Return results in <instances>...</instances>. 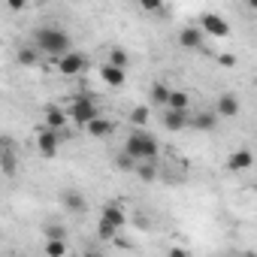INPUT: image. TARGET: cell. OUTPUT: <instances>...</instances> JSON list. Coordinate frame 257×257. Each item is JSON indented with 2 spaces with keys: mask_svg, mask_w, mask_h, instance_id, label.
Listing matches in <instances>:
<instances>
[{
  "mask_svg": "<svg viewBox=\"0 0 257 257\" xmlns=\"http://www.w3.org/2000/svg\"><path fill=\"white\" fill-rule=\"evenodd\" d=\"M218 64H221V67H236V55H221Z\"/></svg>",
  "mask_w": 257,
  "mask_h": 257,
  "instance_id": "obj_28",
  "label": "cell"
},
{
  "mask_svg": "<svg viewBox=\"0 0 257 257\" xmlns=\"http://www.w3.org/2000/svg\"><path fill=\"white\" fill-rule=\"evenodd\" d=\"M188 115H191V112L164 106V127H167V131H185V127H188Z\"/></svg>",
  "mask_w": 257,
  "mask_h": 257,
  "instance_id": "obj_9",
  "label": "cell"
},
{
  "mask_svg": "<svg viewBox=\"0 0 257 257\" xmlns=\"http://www.w3.org/2000/svg\"><path fill=\"white\" fill-rule=\"evenodd\" d=\"M61 203H64V209H70L73 215H82V212L88 209V200H85V197H82L79 191H73V188L61 194Z\"/></svg>",
  "mask_w": 257,
  "mask_h": 257,
  "instance_id": "obj_12",
  "label": "cell"
},
{
  "mask_svg": "<svg viewBox=\"0 0 257 257\" xmlns=\"http://www.w3.org/2000/svg\"><path fill=\"white\" fill-rule=\"evenodd\" d=\"M0 161H4V170H7V173H13V170H16V167H13V158H10V155H7V158H0Z\"/></svg>",
  "mask_w": 257,
  "mask_h": 257,
  "instance_id": "obj_30",
  "label": "cell"
},
{
  "mask_svg": "<svg viewBox=\"0 0 257 257\" xmlns=\"http://www.w3.org/2000/svg\"><path fill=\"white\" fill-rule=\"evenodd\" d=\"M67 115H70V121H76V124H88L91 118H97L100 115V109H97V103L91 100V97H79L70 109H67Z\"/></svg>",
  "mask_w": 257,
  "mask_h": 257,
  "instance_id": "obj_4",
  "label": "cell"
},
{
  "mask_svg": "<svg viewBox=\"0 0 257 257\" xmlns=\"http://www.w3.org/2000/svg\"><path fill=\"white\" fill-rule=\"evenodd\" d=\"M188 127H197V131H215V127H218V115L215 112L188 115Z\"/></svg>",
  "mask_w": 257,
  "mask_h": 257,
  "instance_id": "obj_14",
  "label": "cell"
},
{
  "mask_svg": "<svg viewBox=\"0 0 257 257\" xmlns=\"http://www.w3.org/2000/svg\"><path fill=\"white\" fill-rule=\"evenodd\" d=\"M200 31L206 34V37H215V40H224L227 34H230V25L218 16V13H203L200 16Z\"/></svg>",
  "mask_w": 257,
  "mask_h": 257,
  "instance_id": "obj_6",
  "label": "cell"
},
{
  "mask_svg": "<svg viewBox=\"0 0 257 257\" xmlns=\"http://www.w3.org/2000/svg\"><path fill=\"white\" fill-rule=\"evenodd\" d=\"M134 173H137L143 182H155V179H158V167H155V161H137Z\"/></svg>",
  "mask_w": 257,
  "mask_h": 257,
  "instance_id": "obj_19",
  "label": "cell"
},
{
  "mask_svg": "<svg viewBox=\"0 0 257 257\" xmlns=\"http://www.w3.org/2000/svg\"><path fill=\"white\" fill-rule=\"evenodd\" d=\"M251 164H254V155H251V149H239V152H233V155L227 158V170H230V173L251 170Z\"/></svg>",
  "mask_w": 257,
  "mask_h": 257,
  "instance_id": "obj_10",
  "label": "cell"
},
{
  "mask_svg": "<svg viewBox=\"0 0 257 257\" xmlns=\"http://www.w3.org/2000/svg\"><path fill=\"white\" fill-rule=\"evenodd\" d=\"M100 79H103V82H106L109 88H121L127 76H124V70H121V67H112V64H103V67H100Z\"/></svg>",
  "mask_w": 257,
  "mask_h": 257,
  "instance_id": "obj_15",
  "label": "cell"
},
{
  "mask_svg": "<svg viewBox=\"0 0 257 257\" xmlns=\"http://www.w3.org/2000/svg\"><path fill=\"white\" fill-rule=\"evenodd\" d=\"M115 233H118V227H115L112 221H106V218H100V221H97V236H100L103 242L115 239Z\"/></svg>",
  "mask_w": 257,
  "mask_h": 257,
  "instance_id": "obj_23",
  "label": "cell"
},
{
  "mask_svg": "<svg viewBox=\"0 0 257 257\" xmlns=\"http://www.w3.org/2000/svg\"><path fill=\"white\" fill-rule=\"evenodd\" d=\"M140 7H143L146 13H161V10H164V0H140Z\"/></svg>",
  "mask_w": 257,
  "mask_h": 257,
  "instance_id": "obj_27",
  "label": "cell"
},
{
  "mask_svg": "<svg viewBox=\"0 0 257 257\" xmlns=\"http://www.w3.org/2000/svg\"><path fill=\"white\" fill-rule=\"evenodd\" d=\"M239 109H242V103H239L236 94H221L218 103H215V115H218V118H236Z\"/></svg>",
  "mask_w": 257,
  "mask_h": 257,
  "instance_id": "obj_7",
  "label": "cell"
},
{
  "mask_svg": "<svg viewBox=\"0 0 257 257\" xmlns=\"http://www.w3.org/2000/svg\"><path fill=\"white\" fill-rule=\"evenodd\" d=\"M67 251H70L67 239H49V242H46V254H52V257H64Z\"/></svg>",
  "mask_w": 257,
  "mask_h": 257,
  "instance_id": "obj_24",
  "label": "cell"
},
{
  "mask_svg": "<svg viewBox=\"0 0 257 257\" xmlns=\"http://www.w3.org/2000/svg\"><path fill=\"white\" fill-rule=\"evenodd\" d=\"M127 121H131L134 127H146V124H149V109H146V106H134L131 115H127Z\"/></svg>",
  "mask_w": 257,
  "mask_h": 257,
  "instance_id": "obj_22",
  "label": "cell"
},
{
  "mask_svg": "<svg viewBox=\"0 0 257 257\" xmlns=\"http://www.w3.org/2000/svg\"><path fill=\"white\" fill-rule=\"evenodd\" d=\"M170 254H173V257H185L188 251H185V248H170Z\"/></svg>",
  "mask_w": 257,
  "mask_h": 257,
  "instance_id": "obj_31",
  "label": "cell"
},
{
  "mask_svg": "<svg viewBox=\"0 0 257 257\" xmlns=\"http://www.w3.org/2000/svg\"><path fill=\"white\" fill-rule=\"evenodd\" d=\"M46 239H67V227L64 224H46Z\"/></svg>",
  "mask_w": 257,
  "mask_h": 257,
  "instance_id": "obj_26",
  "label": "cell"
},
{
  "mask_svg": "<svg viewBox=\"0 0 257 257\" xmlns=\"http://www.w3.org/2000/svg\"><path fill=\"white\" fill-rule=\"evenodd\" d=\"M16 64H22V67H37V64H40V49H37V46L19 49V52H16Z\"/></svg>",
  "mask_w": 257,
  "mask_h": 257,
  "instance_id": "obj_17",
  "label": "cell"
},
{
  "mask_svg": "<svg viewBox=\"0 0 257 257\" xmlns=\"http://www.w3.org/2000/svg\"><path fill=\"white\" fill-rule=\"evenodd\" d=\"M248 4H251V7H257V0H248Z\"/></svg>",
  "mask_w": 257,
  "mask_h": 257,
  "instance_id": "obj_32",
  "label": "cell"
},
{
  "mask_svg": "<svg viewBox=\"0 0 257 257\" xmlns=\"http://www.w3.org/2000/svg\"><path fill=\"white\" fill-rule=\"evenodd\" d=\"M82 70H88V58L82 55V52H64L61 58H58V73L61 76H79Z\"/></svg>",
  "mask_w": 257,
  "mask_h": 257,
  "instance_id": "obj_5",
  "label": "cell"
},
{
  "mask_svg": "<svg viewBox=\"0 0 257 257\" xmlns=\"http://www.w3.org/2000/svg\"><path fill=\"white\" fill-rule=\"evenodd\" d=\"M70 34L61 31V28H37L34 31V46L40 49V55H49V58H61L64 52H70Z\"/></svg>",
  "mask_w": 257,
  "mask_h": 257,
  "instance_id": "obj_1",
  "label": "cell"
},
{
  "mask_svg": "<svg viewBox=\"0 0 257 257\" xmlns=\"http://www.w3.org/2000/svg\"><path fill=\"white\" fill-rule=\"evenodd\" d=\"M67 124H70L67 109H61V106L49 103V106H46V127H55V131H67Z\"/></svg>",
  "mask_w": 257,
  "mask_h": 257,
  "instance_id": "obj_8",
  "label": "cell"
},
{
  "mask_svg": "<svg viewBox=\"0 0 257 257\" xmlns=\"http://www.w3.org/2000/svg\"><path fill=\"white\" fill-rule=\"evenodd\" d=\"M203 40H206V34L200 31V25H197V28H182V34H179L182 49H200Z\"/></svg>",
  "mask_w": 257,
  "mask_h": 257,
  "instance_id": "obj_13",
  "label": "cell"
},
{
  "mask_svg": "<svg viewBox=\"0 0 257 257\" xmlns=\"http://www.w3.org/2000/svg\"><path fill=\"white\" fill-rule=\"evenodd\" d=\"M64 137H67L64 131H55V127H43V131L37 134V152H40L43 158H55V155H58V146H61Z\"/></svg>",
  "mask_w": 257,
  "mask_h": 257,
  "instance_id": "obj_3",
  "label": "cell"
},
{
  "mask_svg": "<svg viewBox=\"0 0 257 257\" xmlns=\"http://www.w3.org/2000/svg\"><path fill=\"white\" fill-rule=\"evenodd\" d=\"M124 152L131 155L134 161H155L161 155V146H158V140L149 131H143V127H140V131H134L131 137H127Z\"/></svg>",
  "mask_w": 257,
  "mask_h": 257,
  "instance_id": "obj_2",
  "label": "cell"
},
{
  "mask_svg": "<svg viewBox=\"0 0 257 257\" xmlns=\"http://www.w3.org/2000/svg\"><path fill=\"white\" fill-rule=\"evenodd\" d=\"M100 218H106V221H112L118 230L127 224V215H124V209H121V203H106L103 206V212H100Z\"/></svg>",
  "mask_w": 257,
  "mask_h": 257,
  "instance_id": "obj_16",
  "label": "cell"
},
{
  "mask_svg": "<svg viewBox=\"0 0 257 257\" xmlns=\"http://www.w3.org/2000/svg\"><path fill=\"white\" fill-rule=\"evenodd\" d=\"M109 64L112 67H121V70H127V67H131V55H127L124 49H109Z\"/></svg>",
  "mask_w": 257,
  "mask_h": 257,
  "instance_id": "obj_21",
  "label": "cell"
},
{
  "mask_svg": "<svg viewBox=\"0 0 257 257\" xmlns=\"http://www.w3.org/2000/svg\"><path fill=\"white\" fill-rule=\"evenodd\" d=\"M85 127H88V137H94V140H106V137L115 131V121H109V118H100V115H97V118H91Z\"/></svg>",
  "mask_w": 257,
  "mask_h": 257,
  "instance_id": "obj_11",
  "label": "cell"
},
{
  "mask_svg": "<svg viewBox=\"0 0 257 257\" xmlns=\"http://www.w3.org/2000/svg\"><path fill=\"white\" fill-rule=\"evenodd\" d=\"M7 7L19 13V10H25V7H28V0H7Z\"/></svg>",
  "mask_w": 257,
  "mask_h": 257,
  "instance_id": "obj_29",
  "label": "cell"
},
{
  "mask_svg": "<svg viewBox=\"0 0 257 257\" xmlns=\"http://www.w3.org/2000/svg\"><path fill=\"white\" fill-rule=\"evenodd\" d=\"M167 100H170V85H167V82H155V85H152V103L164 109Z\"/></svg>",
  "mask_w": 257,
  "mask_h": 257,
  "instance_id": "obj_20",
  "label": "cell"
},
{
  "mask_svg": "<svg viewBox=\"0 0 257 257\" xmlns=\"http://www.w3.org/2000/svg\"><path fill=\"white\" fill-rule=\"evenodd\" d=\"M167 106H170V109H182V112H188V109H191V97H188V91H176V88H170V100H167Z\"/></svg>",
  "mask_w": 257,
  "mask_h": 257,
  "instance_id": "obj_18",
  "label": "cell"
},
{
  "mask_svg": "<svg viewBox=\"0 0 257 257\" xmlns=\"http://www.w3.org/2000/svg\"><path fill=\"white\" fill-rule=\"evenodd\" d=\"M115 167H118V170H124V173H134V167H137V161H134L131 155H127V152H121V155L115 158Z\"/></svg>",
  "mask_w": 257,
  "mask_h": 257,
  "instance_id": "obj_25",
  "label": "cell"
}]
</instances>
